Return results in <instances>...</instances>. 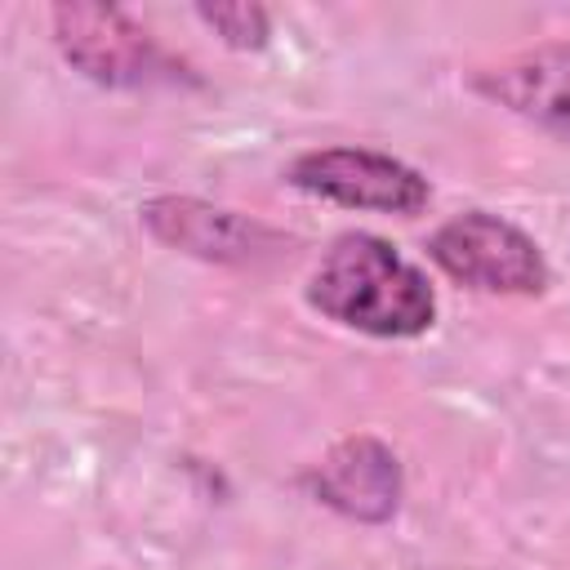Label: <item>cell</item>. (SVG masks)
Listing matches in <instances>:
<instances>
[{"instance_id":"6","label":"cell","mask_w":570,"mask_h":570,"mask_svg":"<svg viewBox=\"0 0 570 570\" xmlns=\"http://www.w3.org/2000/svg\"><path fill=\"white\" fill-rule=\"evenodd\" d=\"M307 485L316 490L321 503H330L343 517L387 521L401 499V463L383 441L347 436L325 454L321 468L307 472Z\"/></svg>"},{"instance_id":"3","label":"cell","mask_w":570,"mask_h":570,"mask_svg":"<svg viewBox=\"0 0 570 570\" xmlns=\"http://www.w3.org/2000/svg\"><path fill=\"white\" fill-rule=\"evenodd\" d=\"M53 40L76 71L111 89L174 80L178 71L147 27L116 4H53Z\"/></svg>"},{"instance_id":"5","label":"cell","mask_w":570,"mask_h":570,"mask_svg":"<svg viewBox=\"0 0 570 570\" xmlns=\"http://www.w3.org/2000/svg\"><path fill=\"white\" fill-rule=\"evenodd\" d=\"M147 232L183 254H196L205 263H258L276 254L285 240L263 227L258 218H245L236 209H218L191 196H156L142 205Z\"/></svg>"},{"instance_id":"7","label":"cell","mask_w":570,"mask_h":570,"mask_svg":"<svg viewBox=\"0 0 570 570\" xmlns=\"http://www.w3.org/2000/svg\"><path fill=\"white\" fill-rule=\"evenodd\" d=\"M472 85L485 98L512 107L517 116H530L557 134H570V45L530 49L494 71H481Z\"/></svg>"},{"instance_id":"8","label":"cell","mask_w":570,"mask_h":570,"mask_svg":"<svg viewBox=\"0 0 570 570\" xmlns=\"http://www.w3.org/2000/svg\"><path fill=\"white\" fill-rule=\"evenodd\" d=\"M196 13L232 49H263L267 45V9L263 4H200Z\"/></svg>"},{"instance_id":"2","label":"cell","mask_w":570,"mask_h":570,"mask_svg":"<svg viewBox=\"0 0 570 570\" xmlns=\"http://www.w3.org/2000/svg\"><path fill=\"white\" fill-rule=\"evenodd\" d=\"M428 254L445 276L481 294H539L548 285L539 245L517 223L485 209H468L441 223L428 240Z\"/></svg>"},{"instance_id":"4","label":"cell","mask_w":570,"mask_h":570,"mask_svg":"<svg viewBox=\"0 0 570 570\" xmlns=\"http://www.w3.org/2000/svg\"><path fill=\"white\" fill-rule=\"evenodd\" d=\"M289 183L325 196L347 209H374V214H419L428 205V178L410 169L405 160H392L383 151L365 147H325L307 151L289 165Z\"/></svg>"},{"instance_id":"1","label":"cell","mask_w":570,"mask_h":570,"mask_svg":"<svg viewBox=\"0 0 570 570\" xmlns=\"http://www.w3.org/2000/svg\"><path fill=\"white\" fill-rule=\"evenodd\" d=\"M307 303L321 316L374 338H414L436 316L428 276L370 232H347L330 245L312 272Z\"/></svg>"}]
</instances>
